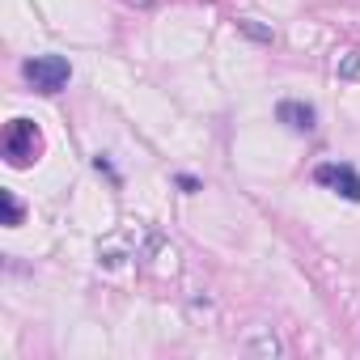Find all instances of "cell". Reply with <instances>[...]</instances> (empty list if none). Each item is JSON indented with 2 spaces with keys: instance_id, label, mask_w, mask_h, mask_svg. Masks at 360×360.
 Returning <instances> with one entry per match:
<instances>
[{
  "instance_id": "obj_1",
  "label": "cell",
  "mask_w": 360,
  "mask_h": 360,
  "mask_svg": "<svg viewBox=\"0 0 360 360\" xmlns=\"http://www.w3.org/2000/svg\"><path fill=\"white\" fill-rule=\"evenodd\" d=\"M39 153H43V131H39V123H34V119H13V123L5 127V161H9L13 169H26Z\"/></svg>"
},
{
  "instance_id": "obj_2",
  "label": "cell",
  "mask_w": 360,
  "mask_h": 360,
  "mask_svg": "<svg viewBox=\"0 0 360 360\" xmlns=\"http://www.w3.org/2000/svg\"><path fill=\"white\" fill-rule=\"evenodd\" d=\"M22 77L39 89V94H60L72 81V64L64 56H34L22 64Z\"/></svg>"
},
{
  "instance_id": "obj_3",
  "label": "cell",
  "mask_w": 360,
  "mask_h": 360,
  "mask_svg": "<svg viewBox=\"0 0 360 360\" xmlns=\"http://www.w3.org/2000/svg\"><path fill=\"white\" fill-rule=\"evenodd\" d=\"M314 183H318V187H330L335 195H343V200H352V204H360V174H356L352 165H343V161L318 165V169H314Z\"/></svg>"
},
{
  "instance_id": "obj_4",
  "label": "cell",
  "mask_w": 360,
  "mask_h": 360,
  "mask_svg": "<svg viewBox=\"0 0 360 360\" xmlns=\"http://www.w3.org/2000/svg\"><path fill=\"white\" fill-rule=\"evenodd\" d=\"M276 119L288 123L292 131H314V127H318V110H314L309 102H292V98L276 106Z\"/></svg>"
},
{
  "instance_id": "obj_5",
  "label": "cell",
  "mask_w": 360,
  "mask_h": 360,
  "mask_svg": "<svg viewBox=\"0 0 360 360\" xmlns=\"http://www.w3.org/2000/svg\"><path fill=\"white\" fill-rule=\"evenodd\" d=\"M0 208H5V225H9V229L22 225V200H18L13 191H0Z\"/></svg>"
},
{
  "instance_id": "obj_6",
  "label": "cell",
  "mask_w": 360,
  "mask_h": 360,
  "mask_svg": "<svg viewBox=\"0 0 360 360\" xmlns=\"http://www.w3.org/2000/svg\"><path fill=\"white\" fill-rule=\"evenodd\" d=\"M242 30L255 34V39H271V30H263V26H255V22H242Z\"/></svg>"
},
{
  "instance_id": "obj_7",
  "label": "cell",
  "mask_w": 360,
  "mask_h": 360,
  "mask_svg": "<svg viewBox=\"0 0 360 360\" xmlns=\"http://www.w3.org/2000/svg\"><path fill=\"white\" fill-rule=\"evenodd\" d=\"M178 187H183V191H200V183H195L191 174H183V178H178Z\"/></svg>"
}]
</instances>
